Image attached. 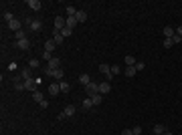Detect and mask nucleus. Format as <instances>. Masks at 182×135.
Returning a JSON list of instances; mask_svg holds the SVG:
<instances>
[{
  "mask_svg": "<svg viewBox=\"0 0 182 135\" xmlns=\"http://www.w3.org/2000/svg\"><path fill=\"white\" fill-rule=\"evenodd\" d=\"M97 93H99V85H97V83L91 81L89 85H85V95H87V97H93V95H97Z\"/></svg>",
  "mask_w": 182,
  "mask_h": 135,
  "instance_id": "1",
  "label": "nucleus"
},
{
  "mask_svg": "<svg viewBox=\"0 0 182 135\" xmlns=\"http://www.w3.org/2000/svg\"><path fill=\"white\" fill-rule=\"evenodd\" d=\"M45 73L47 75H51V77H55L57 81H63V77H65V73H63V69H45Z\"/></svg>",
  "mask_w": 182,
  "mask_h": 135,
  "instance_id": "2",
  "label": "nucleus"
},
{
  "mask_svg": "<svg viewBox=\"0 0 182 135\" xmlns=\"http://www.w3.org/2000/svg\"><path fill=\"white\" fill-rule=\"evenodd\" d=\"M65 26H67V18H63V16H57V18H55V30H59V32H61Z\"/></svg>",
  "mask_w": 182,
  "mask_h": 135,
  "instance_id": "3",
  "label": "nucleus"
},
{
  "mask_svg": "<svg viewBox=\"0 0 182 135\" xmlns=\"http://www.w3.org/2000/svg\"><path fill=\"white\" fill-rule=\"evenodd\" d=\"M36 85H39V81H36V79H28V81H24V89L33 91V93H34V91H39V89H36Z\"/></svg>",
  "mask_w": 182,
  "mask_h": 135,
  "instance_id": "4",
  "label": "nucleus"
},
{
  "mask_svg": "<svg viewBox=\"0 0 182 135\" xmlns=\"http://www.w3.org/2000/svg\"><path fill=\"white\" fill-rule=\"evenodd\" d=\"M99 71H101L107 79H111V77H114V75H111V67H109V65H105V63H101V65H99Z\"/></svg>",
  "mask_w": 182,
  "mask_h": 135,
  "instance_id": "5",
  "label": "nucleus"
},
{
  "mask_svg": "<svg viewBox=\"0 0 182 135\" xmlns=\"http://www.w3.org/2000/svg\"><path fill=\"white\" fill-rule=\"evenodd\" d=\"M16 45H18V48H23V51H28V48H31V40H28V38H20V40H16Z\"/></svg>",
  "mask_w": 182,
  "mask_h": 135,
  "instance_id": "6",
  "label": "nucleus"
},
{
  "mask_svg": "<svg viewBox=\"0 0 182 135\" xmlns=\"http://www.w3.org/2000/svg\"><path fill=\"white\" fill-rule=\"evenodd\" d=\"M47 69H51V71H53V69H61V58L53 56V58L49 61V67H47Z\"/></svg>",
  "mask_w": 182,
  "mask_h": 135,
  "instance_id": "7",
  "label": "nucleus"
},
{
  "mask_svg": "<svg viewBox=\"0 0 182 135\" xmlns=\"http://www.w3.org/2000/svg\"><path fill=\"white\" fill-rule=\"evenodd\" d=\"M111 91V85H109V81H105V83H101L99 85V95H107Z\"/></svg>",
  "mask_w": 182,
  "mask_h": 135,
  "instance_id": "8",
  "label": "nucleus"
},
{
  "mask_svg": "<svg viewBox=\"0 0 182 135\" xmlns=\"http://www.w3.org/2000/svg\"><path fill=\"white\" fill-rule=\"evenodd\" d=\"M8 26H10V30H14V32H20V30H23V28H20L23 24H20V20H16V18H14L12 22H8Z\"/></svg>",
  "mask_w": 182,
  "mask_h": 135,
  "instance_id": "9",
  "label": "nucleus"
},
{
  "mask_svg": "<svg viewBox=\"0 0 182 135\" xmlns=\"http://www.w3.org/2000/svg\"><path fill=\"white\" fill-rule=\"evenodd\" d=\"M20 75H23V79H24V81L33 79V69H31V67H26V69H23V71H20Z\"/></svg>",
  "mask_w": 182,
  "mask_h": 135,
  "instance_id": "10",
  "label": "nucleus"
},
{
  "mask_svg": "<svg viewBox=\"0 0 182 135\" xmlns=\"http://www.w3.org/2000/svg\"><path fill=\"white\" fill-rule=\"evenodd\" d=\"M55 48H57V43L49 38V40H47V43H45V51H47V53H53Z\"/></svg>",
  "mask_w": 182,
  "mask_h": 135,
  "instance_id": "11",
  "label": "nucleus"
},
{
  "mask_svg": "<svg viewBox=\"0 0 182 135\" xmlns=\"http://www.w3.org/2000/svg\"><path fill=\"white\" fill-rule=\"evenodd\" d=\"M49 93L55 97V95H59L61 93V87H59V83H53V85H49Z\"/></svg>",
  "mask_w": 182,
  "mask_h": 135,
  "instance_id": "12",
  "label": "nucleus"
},
{
  "mask_svg": "<svg viewBox=\"0 0 182 135\" xmlns=\"http://www.w3.org/2000/svg\"><path fill=\"white\" fill-rule=\"evenodd\" d=\"M75 18H77V22H85V20H87V12L85 10H77Z\"/></svg>",
  "mask_w": 182,
  "mask_h": 135,
  "instance_id": "13",
  "label": "nucleus"
},
{
  "mask_svg": "<svg viewBox=\"0 0 182 135\" xmlns=\"http://www.w3.org/2000/svg\"><path fill=\"white\" fill-rule=\"evenodd\" d=\"M28 28L36 32V30H41V28H43V22H41V20H31V26H28Z\"/></svg>",
  "mask_w": 182,
  "mask_h": 135,
  "instance_id": "14",
  "label": "nucleus"
},
{
  "mask_svg": "<svg viewBox=\"0 0 182 135\" xmlns=\"http://www.w3.org/2000/svg\"><path fill=\"white\" fill-rule=\"evenodd\" d=\"M176 34V28H172V26H164V36L166 38H172Z\"/></svg>",
  "mask_w": 182,
  "mask_h": 135,
  "instance_id": "15",
  "label": "nucleus"
},
{
  "mask_svg": "<svg viewBox=\"0 0 182 135\" xmlns=\"http://www.w3.org/2000/svg\"><path fill=\"white\" fill-rule=\"evenodd\" d=\"M75 111H77V109H75V105H67V107L63 109V113H65L67 117H73V115H75Z\"/></svg>",
  "mask_w": 182,
  "mask_h": 135,
  "instance_id": "16",
  "label": "nucleus"
},
{
  "mask_svg": "<svg viewBox=\"0 0 182 135\" xmlns=\"http://www.w3.org/2000/svg\"><path fill=\"white\" fill-rule=\"evenodd\" d=\"M26 4H28V6H31L33 10H41V6H43V4H41L39 0H26Z\"/></svg>",
  "mask_w": 182,
  "mask_h": 135,
  "instance_id": "17",
  "label": "nucleus"
},
{
  "mask_svg": "<svg viewBox=\"0 0 182 135\" xmlns=\"http://www.w3.org/2000/svg\"><path fill=\"white\" fill-rule=\"evenodd\" d=\"M59 87H61V93H69L71 91V85L67 81H59Z\"/></svg>",
  "mask_w": 182,
  "mask_h": 135,
  "instance_id": "18",
  "label": "nucleus"
},
{
  "mask_svg": "<svg viewBox=\"0 0 182 135\" xmlns=\"http://www.w3.org/2000/svg\"><path fill=\"white\" fill-rule=\"evenodd\" d=\"M154 133H156V135H164V133H166V127H164L162 123L154 125Z\"/></svg>",
  "mask_w": 182,
  "mask_h": 135,
  "instance_id": "19",
  "label": "nucleus"
},
{
  "mask_svg": "<svg viewBox=\"0 0 182 135\" xmlns=\"http://www.w3.org/2000/svg\"><path fill=\"white\" fill-rule=\"evenodd\" d=\"M125 67H136V58L132 55H125Z\"/></svg>",
  "mask_w": 182,
  "mask_h": 135,
  "instance_id": "20",
  "label": "nucleus"
},
{
  "mask_svg": "<svg viewBox=\"0 0 182 135\" xmlns=\"http://www.w3.org/2000/svg\"><path fill=\"white\" fill-rule=\"evenodd\" d=\"M77 18H75V16H67V26L69 28H75V26H77Z\"/></svg>",
  "mask_w": 182,
  "mask_h": 135,
  "instance_id": "21",
  "label": "nucleus"
},
{
  "mask_svg": "<svg viewBox=\"0 0 182 135\" xmlns=\"http://www.w3.org/2000/svg\"><path fill=\"white\" fill-rule=\"evenodd\" d=\"M53 40H55V43H57V46H59L63 40H65V38H63V34L59 32V30H55V34H53Z\"/></svg>",
  "mask_w": 182,
  "mask_h": 135,
  "instance_id": "22",
  "label": "nucleus"
},
{
  "mask_svg": "<svg viewBox=\"0 0 182 135\" xmlns=\"http://www.w3.org/2000/svg\"><path fill=\"white\" fill-rule=\"evenodd\" d=\"M33 99L36 103H43V101H45V97H43V93H41V91H34V93H33Z\"/></svg>",
  "mask_w": 182,
  "mask_h": 135,
  "instance_id": "23",
  "label": "nucleus"
},
{
  "mask_svg": "<svg viewBox=\"0 0 182 135\" xmlns=\"http://www.w3.org/2000/svg\"><path fill=\"white\" fill-rule=\"evenodd\" d=\"M138 71H136V67H125L124 69V75H127V77H134Z\"/></svg>",
  "mask_w": 182,
  "mask_h": 135,
  "instance_id": "24",
  "label": "nucleus"
},
{
  "mask_svg": "<svg viewBox=\"0 0 182 135\" xmlns=\"http://www.w3.org/2000/svg\"><path fill=\"white\" fill-rule=\"evenodd\" d=\"M91 107H93V101H91V97H85V99H83V109L87 111V109H91Z\"/></svg>",
  "mask_w": 182,
  "mask_h": 135,
  "instance_id": "25",
  "label": "nucleus"
},
{
  "mask_svg": "<svg viewBox=\"0 0 182 135\" xmlns=\"http://www.w3.org/2000/svg\"><path fill=\"white\" fill-rule=\"evenodd\" d=\"M79 83H81V85H89V83H91L89 75H87V73H85V75H79Z\"/></svg>",
  "mask_w": 182,
  "mask_h": 135,
  "instance_id": "26",
  "label": "nucleus"
},
{
  "mask_svg": "<svg viewBox=\"0 0 182 135\" xmlns=\"http://www.w3.org/2000/svg\"><path fill=\"white\" fill-rule=\"evenodd\" d=\"M61 34H63V38H69V36L73 34V28H69V26H65V28L61 30Z\"/></svg>",
  "mask_w": 182,
  "mask_h": 135,
  "instance_id": "27",
  "label": "nucleus"
},
{
  "mask_svg": "<svg viewBox=\"0 0 182 135\" xmlns=\"http://www.w3.org/2000/svg\"><path fill=\"white\" fill-rule=\"evenodd\" d=\"M91 101H93V105H101V95L97 93V95H93L91 97Z\"/></svg>",
  "mask_w": 182,
  "mask_h": 135,
  "instance_id": "28",
  "label": "nucleus"
},
{
  "mask_svg": "<svg viewBox=\"0 0 182 135\" xmlns=\"http://www.w3.org/2000/svg\"><path fill=\"white\" fill-rule=\"evenodd\" d=\"M39 65H41L39 58H31V63H28V67H31V69H39Z\"/></svg>",
  "mask_w": 182,
  "mask_h": 135,
  "instance_id": "29",
  "label": "nucleus"
},
{
  "mask_svg": "<svg viewBox=\"0 0 182 135\" xmlns=\"http://www.w3.org/2000/svg\"><path fill=\"white\" fill-rule=\"evenodd\" d=\"M75 14H77V10L73 6H67V16H75Z\"/></svg>",
  "mask_w": 182,
  "mask_h": 135,
  "instance_id": "30",
  "label": "nucleus"
},
{
  "mask_svg": "<svg viewBox=\"0 0 182 135\" xmlns=\"http://www.w3.org/2000/svg\"><path fill=\"white\" fill-rule=\"evenodd\" d=\"M4 20H8V22H12V20H14L12 12H4Z\"/></svg>",
  "mask_w": 182,
  "mask_h": 135,
  "instance_id": "31",
  "label": "nucleus"
},
{
  "mask_svg": "<svg viewBox=\"0 0 182 135\" xmlns=\"http://www.w3.org/2000/svg\"><path fill=\"white\" fill-rule=\"evenodd\" d=\"M172 45H174V43H172V38H164V48H170Z\"/></svg>",
  "mask_w": 182,
  "mask_h": 135,
  "instance_id": "32",
  "label": "nucleus"
},
{
  "mask_svg": "<svg viewBox=\"0 0 182 135\" xmlns=\"http://www.w3.org/2000/svg\"><path fill=\"white\" fill-rule=\"evenodd\" d=\"M119 73H122V69L117 67V65H114V67H111V75H119Z\"/></svg>",
  "mask_w": 182,
  "mask_h": 135,
  "instance_id": "33",
  "label": "nucleus"
},
{
  "mask_svg": "<svg viewBox=\"0 0 182 135\" xmlns=\"http://www.w3.org/2000/svg\"><path fill=\"white\" fill-rule=\"evenodd\" d=\"M43 58H45L47 63H49V61L53 58V53H47V51H45V53H43Z\"/></svg>",
  "mask_w": 182,
  "mask_h": 135,
  "instance_id": "34",
  "label": "nucleus"
},
{
  "mask_svg": "<svg viewBox=\"0 0 182 135\" xmlns=\"http://www.w3.org/2000/svg\"><path fill=\"white\" fill-rule=\"evenodd\" d=\"M144 67H146V65H144L142 61H138V63H136V71H144Z\"/></svg>",
  "mask_w": 182,
  "mask_h": 135,
  "instance_id": "35",
  "label": "nucleus"
},
{
  "mask_svg": "<svg viewBox=\"0 0 182 135\" xmlns=\"http://www.w3.org/2000/svg\"><path fill=\"white\" fill-rule=\"evenodd\" d=\"M20 38H26V32L20 30V32H16V40H20Z\"/></svg>",
  "mask_w": 182,
  "mask_h": 135,
  "instance_id": "36",
  "label": "nucleus"
},
{
  "mask_svg": "<svg viewBox=\"0 0 182 135\" xmlns=\"http://www.w3.org/2000/svg\"><path fill=\"white\" fill-rule=\"evenodd\" d=\"M132 131H134V135H142V127H140V125H136Z\"/></svg>",
  "mask_w": 182,
  "mask_h": 135,
  "instance_id": "37",
  "label": "nucleus"
},
{
  "mask_svg": "<svg viewBox=\"0 0 182 135\" xmlns=\"http://www.w3.org/2000/svg\"><path fill=\"white\" fill-rule=\"evenodd\" d=\"M122 135H134V131H132V129H124V131H122Z\"/></svg>",
  "mask_w": 182,
  "mask_h": 135,
  "instance_id": "38",
  "label": "nucleus"
},
{
  "mask_svg": "<svg viewBox=\"0 0 182 135\" xmlns=\"http://www.w3.org/2000/svg\"><path fill=\"white\" fill-rule=\"evenodd\" d=\"M176 34H178V36H182V26H178V28H176Z\"/></svg>",
  "mask_w": 182,
  "mask_h": 135,
  "instance_id": "39",
  "label": "nucleus"
},
{
  "mask_svg": "<svg viewBox=\"0 0 182 135\" xmlns=\"http://www.w3.org/2000/svg\"><path fill=\"white\" fill-rule=\"evenodd\" d=\"M164 135H172V133H170V131H166V133H164Z\"/></svg>",
  "mask_w": 182,
  "mask_h": 135,
  "instance_id": "40",
  "label": "nucleus"
},
{
  "mask_svg": "<svg viewBox=\"0 0 182 135\" xmlns=\"http://www.w3.org/2000/svg\"><path fill=\"white\" fill-rule=\"evenodd\" d=\"M180 43H182V40H180Z\"/></svg>",
  "mask_w": 182,
  "mask_h": 135,
  "instance_id": "41",
  "label": "nucleus"
},
{
  "mask_svg": "<svg viewBox=\"0 0 182 135\" xmlns=\"http://www.w3.org/2000/svg\"><path fill=\"white\" fill-rule=\"evenodd\" d=\"M154 135H156V133H154Z\"/></svg>",
  "mask_w": 182,
  "mask_h": 135,
  "instance_id": "42",
  "label": "nucleus"
}]
</instances>
